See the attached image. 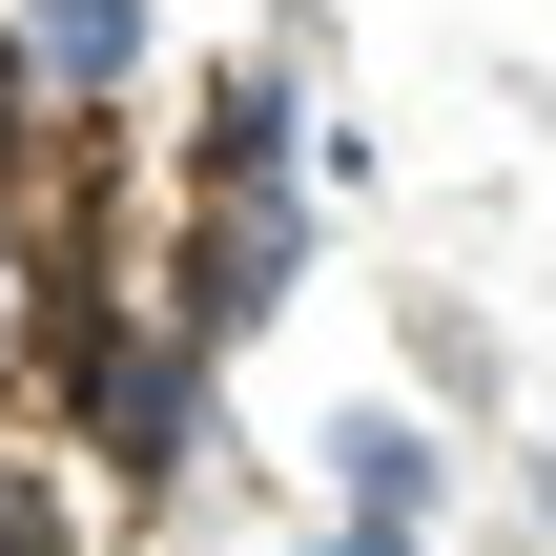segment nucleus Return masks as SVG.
I'll list each match as a JSON object with an SVG mask.
<instances>
[{
    "mask_svg": "<svg viewBox=\"0 0 556 556\" xmlns=\"http://www.w3.org/2000/svg\"><path fill=\"white\" fill-rule=\"evenodd\" d=\"M433 475H454V454H433V413H392V392H351V413H330V495H351L371 536H433Z\"/></svg>",
    "mask_w": 556,
    "mask_h": 556,
    "instance_id": "obj_4",
    "label": "nucleus"
},
{
    "mask_svg": "<svg viewBox=\"0 0 556 556\" xmlns=\"http://www.w3.org/2000/svg\"><path fill=\"white\" fill-rule=\"evenodd\" d=\"M0 556H62V495L41 475H0Z\"/></svg>",
    "mask_w": 556,
    "mask_h": 556,
    "instance_id": "obj_5",
    "label": "nucleus"
},
{
    "mask_svg": "<svg viewBox=\"0 0 556 556\" xmlns=\"http://www.w3.org/2000/svg\"><path fill=\"white\" fill-rule=\"evenodd\" d=\"M0 330H21V186H0Z\"/></svg>",
    "mask_w": 556,
    "mask_h": 556,
    "instance_id": "obj_6",
    "label": "nucleus"
},
{
    "mask_svg": "<svg viewBox=\"0 0 556 556\" xmlns=\"http://www.w3.org/2000/svg\"><path fill=\"white\" fill-rule=\"evenodd\" d=\"M309 556H413V536H371V516H330V536H309Z\"/></svg>",
    "mask_w": 556,
    "mask_h": 556,
    "instance_id": "obj_7",
    "label": "nucleus"
},
{
    "mask_svg": "<svg viewBox=\"0 0 556 556\" xmlns=\"http://www.w3.org/2000/svg\"><path fill=\"white\" fill-rule=\"evenodd\" d=\"M309 186H268V206H186V289H165V330L186 351H248L268 309H289V268H309Z\"/></svg>",
    "mask_w": 556,
    "mask_h": 556,
    "instance_id": "obj_1",
    "label": "nucleus"
},
{
    "mask_svg": "<svg viewBox=\"0 0 556 556\" xmlns=\"http://www.w3.org/2000/svg\"><path fill=\"white\" fill-rule=\"evenodd\" d=\"M0 41H21V83H41V103H124V83L165 62V21H144V0H0Z\"/></svg>",
    "mask_w": 556,
    "mask_h": 556,
    "instance_id": "obj_3",
    "label": "nucleus"
},
{
    "mask_svg": "<svg viewBox=\"0 0 556 556\" xmlns=\"http://www.w3.org/2000/svg\"><path fill=\"white\" fill-rule=\"evenodd\" d=\"M330 124H309V83L289 62H227L206 103H186V206H268V186H309L330 206V165H309Z\"/></svg>",
    "mask_w": 556,
    "mask_h": 556,
    "instance_id": "obj_2",
    "label": "nucleus"
}]
</instances>
